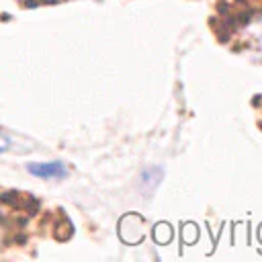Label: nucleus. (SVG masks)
Returning <instances> with one entry per match:
<instances>
[{
  "mask_svg": "<svg viewBox=\"0 0 262 262\" xmlns=\"http://www.w3.org/2000/svg\"><path fill=\"white\" fill-rule=\"evenodd\" d=\"M27 170L33 176L39 178H59L66 176V166L61 162H37V164H27Z\"/></svg>",
  "mask_w": 262,
  "mask_h": 262,
  "instance_id": "nucleus-1",
  "label": "nucleus"
},
{
  "mask_svg": "<svg viewBox=\"0 0 262 262\" xmlns=\"http://www.w3.org/2000/svg\"><path fill=\"white\" fill-rule=\"evenodd\" d=\"M8 147H10V137L4 131H0V151H6Z\"/></svg>",
  "mask_w": 262,
  "mask_h": 262,
  "instance_id": "nucleus-2",
  "label": "nucleus"
}]
</instances>
